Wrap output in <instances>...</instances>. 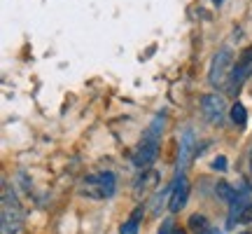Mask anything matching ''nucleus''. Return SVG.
Returning a JSON list of instances; mask_svg holds the SVG:
<instances>
[{"instance_id": "f257e3e1", "label": "nucleus", "mask_w": 252, "mask_h": 234, "mask_svg": "<svg viewBox=\"0 0 252 234\" xmlns=\"http://www.w3.org/2000/svg\"><path fill=\"white\" fill-rule=\"evenodd\" d=\"M161 129H163V115H157L154 122L147 126L143 141L138 143V148L133 150V164L138 169H147L150 164H154L157 155H159V141H161Z\"/></svg>"}, {"instance_id": "f03ea898", "label": "nucleus", "mask_w": 252, "mask_h": 234, "mask_svg": "<svg viewBox=\"0 0 252 234\" xmlns=\"http://www.w3.org/2000/svg\"><path fill=\"white\" fill-rule=\"evenodd\" d=\"M115 190H117V178L110 171L91 173V176L82 180L80 185V192L89 199H110L115 195Z\"/></svg>"}, {"instance_id": "7ed1b4c3", "label": "nucleus", "mask_w": 252, "mask_h": 234, "mask_svg": "<svg viewBox=\"0 0 252 234\" xmlns=\"http://www.w3.org/2000/svg\"><path fill=\"white\" fill-rule=\"evenodd\" d=\"M24 227V208L12 190L2 192V234H19Z\"/></svg>"}, {"instance_id": "20e7f679", "label": "nucleus", "mask_w": 252, "mask_h": 234, "mask_svg": "<svg viewBox=\"0 0 252 234\" xmlns=\"http://www.w3.org/2000/svg\"><path fill=\"white\" fill-rule=\"evenodd\" d=\"M231 63H234V56L229 49H220L215 56H213V63H210V73H208V82L213 84V87H222L231 75Z\"/></svg>"}, {"instance_id": "39448f33", "label": "nucleus", "mask_w": 252, "mask_h": 234, "mask_svg": "<svg viewBox=\"0 0 252 234\" xmlns=\"http://www.w3.org/2000/svg\"><path fill=\"white\" fill-rule=\"evenodd\" d=\"M252 75V47L243 49L241 56H238V61H236L234 71H231V78H229V91L236 94V91L243 87V82L248 80Z\"/></svg>"}, {"instance_id": "423d86ee", "label": "nucleus", "mask_w": 252, "mask_h": 234, "mask_svg": "<svg viewBox=\"0 0 252 234\" xmlns=\"http://www.w3.org/2000/svg\"><path fill=\"white\" fill-rule=\"evenodd\" d=\"M201 110L210 124H220L224 117V99L220 94H206L201 99Z\"/></svg>"}, {"instance_id": "0eeeda50", "label": "nucleus", "mask_w": 252, "mask_h": 234, "mask_svg": "<svg viewBox=\"0 0 252 234\" xmlns=\"http://www.w3.org/2000/svg\"><path fill=\"white\" fill-rule=\"evenodd\" d=\"M161 183V173L154 171V169H143V173L138 176V180L133 183V195L138 199L147 197V195H152L157 185Z\"/></svg>"}, {"instance_id": "6e6552de", "label": "nucleus", "mask_w": 252, "mask_h": 234, "mask_svg": "<svg viewBox=\"0 0 252 234\" xmlns=\"http://www.w3.org/2000/svg\"><path fill=\"white\" fill-rule=\"evenodd\" d=\"M189 197V183L185 176H178L175 183L171 185V197H168V211L171 213H178L185 204H187Z\"/></svg>"}, {"instance_id": "1a4fd4ad", "label": "nucleus", "mask_w": 252, "mask_h": 234, "mask_svg": "<svg viewBox=\"0 0 252 234\" xmlns=\"http://www.w3.org/2000/svg\"><path fill=\"white\" fill-rule=\"evenodd\" d=\"M194 145H196L194 131H191V129H185L180 136V150H178V173L185 171V166L189 164L191 155H194Z\"/></svg>"}, {"instance_id": "9d476101", "label": "nucleus", "mask_w": 252, "mask_h": 234, "mask_svg": "<svg viewBox=\"0 0 252 234\" xmlns=\"http://www.w3.org/2000/svg\"><path fill=\"white\" fill-rule=\"evenodd\" d=\"M143 216H145V208L143 206L133 208L131 218H128L124 225H122V232H119V234H138V230H140V223H143Z\"/></svg>"}, {"instance_id": "9b49d317", "label": "nucleus", "mask_w": 252, "mask_h": 234, "mask_svg": "<svg viewBox=\"0 0 252 234\" xmlns=\"http://www.w3.org/2000/svg\"><path fill=\"white\" fill-rule=\"evenodd\" d=\"M189 230L196 234H206L210 230V223H208L206 216H201V213H194V216L189 218Z\"/></svg>"}, {"instance_id": "f8f14e48", "label": "nucleus", "mask_w": 252, "mask_h": 234, "mask_svg": "<svg viewBox=\"0 0 252 234\" xmlns=\"http://www.w3.org/2000/svg\"><path fill=\"white\" fill-rule=\"evenodd\" d=\"M229 115H231V122H234V124H238V126H243L245 122H248V110H245L243 103H234Z\"/></svg>"}, {"instance_id": "ddd939ff", "label": "nucleus", "mask_w": 252, "mask_h": 234, "mask_svg": "<svg viewBox=\"0 0 252 234\" xmlns=\"http://www.w3.org/2000/svg\"><path fill=\"white\" fill-rule=\"evenodd\" d=\"M238 223H241V225H250L252 223V201L243 208V213H241V218H238Z\"/></svg>"}, {"instance_id": "4468645a", "label": "nucleus", "mask_w": 252, "mask_h": 234, "mask_svg": "<svg viewBox=\"0 0 252 234\" xmlns=\"http://www.w3.org/2000/svg\"><path fill=\"white\" fill-rule=\"evenodd\" d=\"M173 230H175V227H173V223H171V220H166V223L161 225V230H159V234H173Z\"/></svg>"}, {"instance_id": "2eb2a0df", "label": "nucleus", "mask_w": 252, "mask_h": 234, "mask_svg": "<svg viewBox=\"0 0 252 234\" xmlns=\"http://www.w3.org/2000/svg\"><path fill=\"white\" fill-rule=\"evenodd\" d=\"M224 166H226V159H224V157H217L215 162H213V169H220V171H224Z\"/></svg>"}, {"instance_id": "dca6fc26", "label": "nucleus", "mask_w": 252, "mask_h": 234, "mask_svg": "<svg viewBox=\"0 0 252 234\" xmlns=\"http://www.w3.org/2000/svg\"><path fill=\"white\" fill-rule=\"evenodd\" d=\"M206 234H222V230H215V227H210Z\"/></svg>"}, {"instance_id": "f3484780", "label": "nucleus", "mask_w": 252, "mask_h": 234, "mask_svg": "<svg viewBox=\"0 0 252 234\" xmlns=\"http://www.w3.org/2000/svg\"><path fill=\"white\" fill-rule=\"evenodd\" d=\"M173 234H185V230H180V227H175V230H173Z\"/></svg>"}, {"instance_id": "a211bd4d", "label": "nucleus", "mask_w": 252, "mask_h": 234, "mask_svg": "<svg viewBox=\"0 0 252 234\" xmlns=\"http://www.w3.org/2000/svg\"><path fill=\"white\" fill-rule=\"evenodd\" d=\"M215 2H217V5H220V2H222V0H215Z\"/></svg>"}]
</instances>
